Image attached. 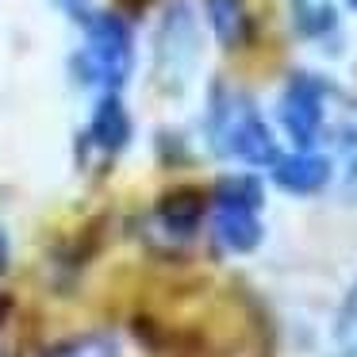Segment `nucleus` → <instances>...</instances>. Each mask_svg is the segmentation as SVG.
<instances>
[{
  "instance_id": "f257e3e1",
  "label": "nucleus",
  "mask_w": 357,
  "mask_h": 357,
  "mask_svg": "<svg viewBox=\"0 0 357 357\" xmlns=\"http://www.w3.org/2000/svg\"><path fill=\"white\" fill-rule=\"evenodd\" d=\"M208 139L219 158L250 165V169H269L280 158L277 135L261 119L257 104L238 89L215 85L211 89V108H208Z\"/></svg>"
},
{
  "instance_id": "f03ea898",
  "label": "nucleus",
  "mask_w": 357,
  "mask_h": 357,
  "mask_svg": "<svg viewBox=\"0 0 357 357\" xmlns=\"http://www.w3.org/2000/svg\"><path fill=\"white\" fill-rule=\"evenodd\" d=\"M85 31L89 43L73 62L81 85H104L108 93L123 89V81L135 70V39L127 20L116 16V12H93Z\"/></svg>"
},
{
  "instance_id": "7ed1b4c3",
  "label": "nucleus",
  "mask_w": 357,
  "mask_h": 357,
  "mask_svg": "<svg viewBox=\"0 0 357 357\" xmlns=\"http://www.w3.org/2000/svg\"><path fill=\"white\" fill-rule=\"evenodd\" d=\"M196 58H200V27L188 8V0H169L165 20L158 27V81L169 93H181L192 77Z\"/></svg>"
},
{
  "instance_id": "20e7f679",
  "label": "nucleus",
  "mask_w": 357,
  "mask_h": 357,
  "mask_svg": "<svg viewBox=\"0 0 357 357\" xmlns=\"http://www.w3.org/2000/svg\"><path fill=\"white\" fill-rule=\"evenodd\" d=\"M334 85L315 73H292L280 93L277 119L288 131V139L296 142V150H311V142L323 135L326 127V104H331Z\"/></svg>"
},
{
  "instance_id": "39448f33",
  "label": "nucleus",
  "mask_w": 357,
  "mask_h": 357,
  "mask_svg": "<svg viewBox=\"0 0 357 357\" xmlns=\"http://www.w3.org/2000/svg\"><path fill=\"white\" fill-rule=\"evenodd\" d=\"M273 173V185L288 196H315L331 185L334 177V165L331 158L323 154H311V150H296V154H280L277 162L269 165Z\"/></svg>"
},
{
  "instance_id": "423d86ee",
  "label": "nucleus",
  "mask_w": 357,
  "mask_h": 357,
  "mask_svg": "<svg viewBox=\"0 0 357 357\" xmlns=\"http://www.w3.org/2000/svg\"><path fill=\"white\" fill-rule=\"evenodd\" d=\"M211 208V196L196 185H173L169 192L158 196V208H154V219L165 227L169 234H181V238H192L200 231L204 215Z\"/></svg>"
},
{
  "instance_id": "0eeeda50",
  "label": "nucleus",
  "mask_w": 357,
  "mask_h": 357,
  "mask_svg": "<svg viewBox=\"0 0 357 357\" xmlns=\"http://www.w3.org/2000/svg\"><path fill=\"white\" fill-rule=\"evenodd\" d=\"M215 211V242L227 250V254H254L257 246L265 242V227L257 211L246 208H211Z\"/></svg>"
},
{
  "instance_id": "6e6552de",
  "label": "nucleus",
  "mask_w": 357,
  "mask_h": 357,
  "mask_svg": "<svg viewBox=\"0 0 357 357\" xmlns=\"http://www.w3.org/2000/svg\"><path fill=\"white\" fill-rule=\"evenodd\" d=\"M204 12L223 50H242L254 43V16H250L246 0H204Z\"/></svg>"
},
{
  "instance_id": "1a4fd4ad",
  "label": "nucleus",
  "mask_w": 357,
  "mask_h": 357,
  "mask_svg": "<svg viewBox=\"0 0 357 357\" xmlns=\"http://www.w3.org/2000/svg\"><path fill=\"white\" fill-rule=\"evenodd\" d=\"M89 139L93 146H100L104 154H119V150L131 142V116H127L123 100L116 93H104L96 100L93 123H89Z\"/></svg>"
},
{
  "instance_id": "9d476101",
  "label": "nucleus",
  "mask_w": 357,
  "mask_h": 357,
  "mask_svg": "<svg viewBox=\"0 0 357 357\" xmlns=\"http://www.w3.org/2000/svg\"><path fill=\"white\" fill-rule=\"evenodd\" d=\"M211 208H246V211H261L265 208V185L257 173H227L215 181L211 188Z\"/></svg>"
},
{
  "instance_id": "9b49d317",
  "label": "nucleus",
  "mask_w": 357,
  "mask_h": 357,
  "mask_svg": "<svg viewBox=\"0 0 357 357\" xmlns=\"http://www.w3.org/2000/svg\"><path fill=\"white\" fill-rule=\"evenodd\" d=\"M292 27L303 39H326L338 31V12L331 0H292Z\"/></svg>"
},
{
  "instance_id": "f8f14e48",
  "label": "nucleus",
  "mask_w": 357,
  "mask_h": 357,
  "mask_svg": "<svg viewBox=\"0 0 357 357\" xmlns=\"http://www.w3.org/2000/svg\"><path fill=\"white\" fill-rule=\"evenodd\" d=\"M177 357H219L200 334H181L177 338Z\"/></svg>"
},
{
  "instance_id": "ddd939ff",
  "label": "nucleus",
  "mask_w": 357,
  "mask_h": 357,
  "mask_svg": "<svg viewBox=\"0 0 357 357\" xmlns=\"http://www.w3.org/2000/svg\"><path fill=\"white\" fill-rule=\"evenodd\" d=\"M54 4L66 12V16L77 20V24H89V16H93V0H54Z\"/></svg>"
},
{
  "instance_id": "4468645a",
  "label": "nucleus",
  "mask_w": 357,
  "mask_h": 357,
  "mask_svg": "<svg viewBox=\"0 0 357 357\" xmlns=\"http://www.w3.org/2000/svg\"><path fill=\"white\" fill-rule=\"evenodd\" d=\"M342 200H346V204H357V154L349 158L346 177H342Z\"/></svg>"
},
{
  "instance_id": "2eb2a0df",
  "label": "nucleus",
  "mask_w": 357,
  "mask_h": 357,
  "mask_svg": "<svg viewBox=\"0 0 357 357\" xmlns=\"http://www.w3.org/2000/svg\"><path fill=\"white\" fill-rule=\"evenodd\" d=\"M4 265H8V234L0 231V273H4Z\"/></svg>"
},
{
  "instance_id": "dca6fc26",
  "label": "nucleus",
  "mask_w": 357,
  "mask_h": 357,
  "mask_svg": "<svg viewBox=\"0 0 357 357\" xmlns=\"http://www.w3.org/2000/svg\"><path fill=\"white\" fill-rule=\"evenodd\" d=\"M349 300H354V303H357V284H354V292H349Z\"/></svg>"
},
{
  "instance_id": "f3484780",
  "label": "nucleus",
  "mask_w": 357,
  "mask_h": 357,
  "mask_svg": "<svg viewBox=\"0 0 357 357\" xmlns=\"http://www.w3.org/2000/svg\"><path fill=\"white\" fill-rule=\"evenodd\" d=\"M346 4H349V8H354V12H357V0H346Z\"/></svg>"
}]
</instances>
